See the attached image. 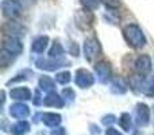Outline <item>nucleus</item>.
Instances as JSON below:
<instances>
[{"label": "nucleus", "instance_id": "f257e3e1", "mask_svg": "<svg viewBox=\"0 0 154 135\" xmlns=\"http://www.w3.org/2000/svg\"><path fill=\"white\" fill-rule=\"evenodd\" d=\"M123 37H125L126 42L134 49H141L146 45L145 34L142 32L141 27L135 23H130L127 26H125V29H123Z\"/></svg>", "mask_w": 154, "mask_h": 135}, {"label": "nucleus", "instance_id": "f03ea898", "mask_svg": "<svg viewBox=\"0 0 154 135\" xmlns=\"http://www.w3.org/2000/svg\"><path fill=\"white\" fill-rule=\"evenodd\" d=\"M75 20L79 29L81 30H89L92 27L93 22H95V16H93V12L91 10H87V8H81V10L76 11L75 15Z\"/></svg>", "mask_w": 154, "mask_h": 135}, {"label": "nucleus", "instance_id": "7ed1b4c3", "mask_svg": "<svg viewBox=\"0 0 154 135\" xmlns=\"http://www.w3.org/2000/svg\"><path fill=\"white\" fill-rule=\"evenodd\" d=\"M3 15L8 19H15L22 14V4L18 0H3Z\"/></svg>", "mask_w": 154, "mask_h": 135}, {"label": "nucleus", "instance_id": "20e7f679", "mask_svg": "<svg viewBox=\"0 0 154 135\" xmlns=\"http://www.w3.org/2000/svg\"><path fill=\"white\" fill-rule=\"evenodd\" d=\"M75 84L79 88L85 89V88H89L95 84V77L87 69H77L76 76H75Z\"/></svg>", "mask_w": 154, "mask_h": 135}, {"label": "nucleus", "instance_id": "39448f33", "mask_svg": "<svg viewBox=\"0 0 154 135\" xmlns=\"http://www.w3.org/2000/svg\"><path fill=\"white\" fill-rule=\"evenodd\" d=\"M3 51L11 54V56H19L23 51V45L19 41V38L15 37H7L3 39Z\"/></svg>", "mask_w": 154, "mask_h": 135}, {"label": "nucleus", "instance_id": "423d86ee", "mask_svg": "<svg viewBox=\"0 0 154 135\" xmlns=\"http://www.w3.org/2000/svg\"><path fill=\"white\" fill-rule=\"evenodd\" d=\"M100 43L96 38H89L84 42V56L88 61H93L100 54Z\"/></svg>", "mask_w": 154, "mask_h": 135}, {"label": "nucleus", "instance_id": "0eeeda50", "mask_svg": "<svg viewBox=\"0 0 154 135\" xmlns=\"http://www.w3.org/2000/svg\"><path fill=\"white\" fill-rule=\"evenodd\" d=\"M95 72H96V76H97V80L103 84L109 81L111 78V74H112V69L111 65L108 64L107 61H100L95 65Z\"/></svg>", "mask_w": 154, "mask_h": 135}, {"label": "nucleus", "instance_id": "6e6552de", "mask_svg": "<svg viewBox=\"0 0 154 135\" xmlns=\"http://www.w3.org/2000/svg\"><path fill=\"white\" fill-rule=\"evenodd\" d=\"M135 70L139 76H147L152 72V58L146 54L139 56L135 61Z\"/></svg>", "mask_w": 154, "mask_h": 135}, {"label": "nucleus", "instance_id": "1a4fd4ad", "mask_svg": "<svg viewBox=\"0 0 154 135\" xmlns=\"http://www.w3.org/2000/svg\"><path fill=\"white\" fill-rule=\"evenodd\" d=\"M38 69H42V70H48V72H53V70H57L58 68L64 66L65 65V61L64 60H53V58H49V60H38L35 62Z\"/></svg>", "mask_w": 154, "mask_h": 135}, {"label": "nucleus", "instance_id": "9d476101", "mask_svg": "<svg viewBox=\"0 0 154 135\" xmlns=\"http://www.w3.org/2000/svg\"><path fill=\"white\" fill-rule=\"evenodd\" d=\"M10 115L15 119L24 120L30 115V108L24 103H15L10 107Z\"/></svg>", "mask_w": 154, "mask_h": 135}, {"label": "nucleus", "instance_id": "9b49d317", "mask_svg": "<svg viewBox=\"0 0 154 135\" xmlns=\"http://www.w3.org/2000/svg\"><path fill=\"white\" fill-rule=\"evenodd\" d=\"M137 124L138 126H147L150 122V108L143 103H139L137 106Z\"/></svg>", "mask_w": 154, "mask_h": 135}, {"label": "nucleus", "instance_id": "f8f14e48", "mask_svg": "<svg viewBox=\"0 0 154 135\" xmlns=\"http://www.w3.org/2000/svg\"><path fill=\"white\" fill-rule=\"evenodd\" d=\"M24 31H26V29H24L22 24L16 23V22H7V23L3 26V32H4L5 35H8V37H20V35L24 34Z\"/></svg>", "mask_w": 154, "mask_h": 135}, {"label": "nucleus", "instance_id": "ddd939ff", "mask_svg": "<svg viewBox=\"0 0 154 135\" xmlns=\"http://www.w3.org/2000/svg\"><path fill=\"white\" fill-rule=\"evenodd\" d=\"M10 97L14 100H20V101H26L31 99V91L26 87H18L14 88L10 91Z\"/></svg>", "mask_w": 154, "mask_h": 135}, {"label": "nucleus", "instance_id": "4468645a", "mask_svg": "<svg viewBox=\"0 0 154 135\" xmlns=\"http://www.w3.org/2000/svg\"><path fill=\"white\" fill-rule=\"evenodd\" d=\"M48 43H49V37H46V35L37 37L31 43V51L37 54L43 53L46 50V48H48Z\"/></svg>", "mask_w": 154, "mask_h": 135}, {"label": "nucleus", "instance_id": "2eb2a0df", "mask_svg": "<svg viewBox=\"0 0 154 135\" xmlns=\"http://www.w3.org/2000/svg\"><path fill=\"white\" fill-rule=\"evenodd\" d=\"M43 104L48 107H54V108H61L64 107V97L58 96L56 92L48 93L45 99H43Z\"/></svg>", "mask_w": 154, "mask_h": 135}, {"label": "nucleus", "instance_id": "dca6fc26", "mask_svg": "<svg viewBox=\"0 0 154 135\" xmlns=\"http://www.w3.org/2000/svg\"><path fill=\"white\" fill-rule=\"evenodd\" d=\"M42 116V122L43 124H46L48 127H57V126L61 123V115L54 114V112H45V114L41 115Z\"/></svg>", "mask_w": 154, "mask_h": 135}, {"label": "nucleus", "instance_id": "f3484780", "mask_svg": "<svg viewBox=\"0 0 154 135\" xmlns=\"http://www.w3.org/2000/svg\"><path fill=\"white\" fill-rule=\"evenodd\" d=\"M128 89V85L127 82L125 81V78H122V77H116V78H114V81H112L111 84V91L114 93H116V95H123V93H126Z\"/></svg>", "mask_w": 154, "mask_h": 135}, {"label": "nucleus", "instance_id": "a211bd4d", "mask_svg": "<svg viewBox=\"0 0 154 135\" xmlns=\"http://www.w3.org/2000/svg\"><path fill=\"white\" fill-rule=\"evenodd\" d=\"M38 85H39V89H42L43 92L48 93H53L56 91V85H54V80L49 76H42L38 81Z\"/></svg>", "mask_w": 154, "mask_h": 135}, {"label": "nucleus", "instance_id": "6ab92c4d", "mask_svg": "<svg viewBox=\"0 0 154 135\" xmlns=\"http://www.w3.org/2000/svg\"><path fill=\"white\" fill-rule=\"evenodd\" d=\"M30 131V123L27 120H19L11 127V133L14 135H26Z\"/></svg>", "mask_w": 154, "mask_h": 135}, {"label": "nucleus", "instance_id": "aec40b11", "mask_svg": "<svg viewBox=\"0 0 154 135\" xmlns=\"http://www.w3.org/2000/svg\"><path fill=\"white\" fill-rule=\"evenodd\" d=\"M62 54H64V48H62L58 42H54L51 49L49 50V58L60 60V57H61Z\"/></svg>", "mask_w": 154, "mask_h": 135}, {"label": "nucleus", "instance_id": "412c9836", "mask_svg": "<svg viewBox=\"0 0 154 135\" xmlns=\"http://www.w3.org/2000/svg\"><path fill=\"white\" fill-rule=\"evenodd\" d=\"M119 126L122 127V130L130 131V128H131V116H130V114L125 112V114L120 115V118H119Z\"/></svg>", "mask_w": 154, "mask_h": 135}, {"label": "nucleus", "instance_id": "4be33fe9", "mask_svg": "<svg viewBox=\"0 0 154 135\" xmlns=\"http://www.w3.org/2000/svg\"><path fill=\"white\" fill-rule=\"evenodd\" d=\"M80 3H81V5L84 8H87V10H96V8L99 7V4H100V0H80Z\"/></svg>", "mask_w": 154, "mask_h": 135}, {"label": "nucleus", "instance_id": "5701e85b", "mask_svg": "<svg viewBox=\"0 0 154 135\" xmlns=\"http://www.w3.org/2000/svg\"><path fill=\"white\" fill-rule=\"evenodd\" d=\"M56 80H57V82L61 85L68 84V82L70 81V73L69 72H61V73H58L56 76Z\"/></svg>", "mask_w": 154, "mask_h": 135}, {"label": "nucleus", "instance_id": "b1692460", "mask_svg": "<svg viewBox=\"0 0 154 135\" xmlns=\"http://www.w3.org/2000/svg\"><path fill=\"white\" fill-rule=\"evenodd\" d=\"M100 2H103L104 5L109 10H116L120 7V0H100Z\"/></svg>", "mask_w": 154, "mask_h": 135}, {"label": "nucleus", "instance_id": "393cba45", "mask_svg": "<svg viewBox=\"0 0 154 135\" xmlns=\"http://www.w3.org/2000/svg\"><path fill=\"white\" fill-rule=\"evenodd\" d=\"M62 96H64V99L65 100H68V101H72L73 99L76 97L75 91H73L72 88H65V89L62 91Z\"/></svg>", "mask_w": 154, "mask_h": 135}, {"label": "nucleus", "instance_id": "a878e982", "mask_svg": "<svg viewBox=\"0 0 154 135\" xmlns=\"http://www.w3.org/2000/svg\"><path fill=\"white\" fill-rule=\"evenodd\" d=\"M26 74H31V72H30V70H23V72H22V73L16 74V77H15V78H12L10 82H8V84H11V82H18V81H20V80H22V81H23V80H27V78H29V77H27Z\"/></svg>", "mask_w": 154, "mask_h": 135}, {"label": "nucleus", "instance_id": "bb28decb", "mask_svg": "<svg viewBox=\"0 0 154 135\" xmlns=\"http://www.w3.org/2000/svg\"><path fill=\"white\" fill-rule=\"evenodd\" d=\"M101 122H103V124L109 126V124H112V123H115V116L114 115H107V116H104L103 119H101Z\"/></svg>", "mask_w": 154, "mask_h": 135}, {"label": "nucleus", "instance_id": "cd10ccee", "mask_svg": "<svg viewBox=\"0 0 154 135\" xmlns=\"http://www.w3.org/2000/svg\"><path fill=\"white\" fill-rule=\"evenodd\" d=\"M41 103L43 104V99H41V92L39 91H35V93H34V104L35 106H39Z\"/></svg>", "mask_w": 154, "mask_h": 135}, {"label": "nucleus", "instance_id": "c85d7f7f", "mask_svg": "<svg viewBox=\"0 0 154 135\" xmlns=\"http://www.w3.org/2000/svg\"><path fill=\"white\" fill-rule=\"evenodd\" d=\"M50 135H66V131H65V128L58 127V128H54V130H51Z\"/></svg>", "mask_w": 154, "mask_h": 135}, {"label": "nucleus", "instance_id": "c756f323", "mask_svg": "<svg viewBox=\"0 0 154 135\" xmlns=\"http://www.w3.org/2000/svg\"><path fill=\"white\" fill-rule=\"evenodd\" d=\"M106 135H122V133H119V131L114 127H108L106 130Z\"/></svg>", "mask_w": 154, "mask_h": 135}, {"label": "nucleus", "instance_id": "7c9ffc66", "mask_svg": "<svg viewBox=\"0 0 154 135\" xmlns=\"http://www.w3.org/2000/svg\"><path fill=\"white\" fill-rule=\"evenodd\" d=\"M70 54H72V56H79V48H77V45L76 43H72V45H70Z\"/></svg>", "mask_w": 154, "mask_h": 135}, {"label": "nucleus", "instance_id": "2f4dec72", "mask_svg": "<svg viewBox=\"0 0 154 135\" xmlns=\"http://www.w3.org/2000/svg\"><path fill=\"white\" fill-rule=\"evenodd\" d=\"M153 111H154V107H153Z\"/></svg>", "mask_w": 154, "mask_h": 135}]
</instances>
